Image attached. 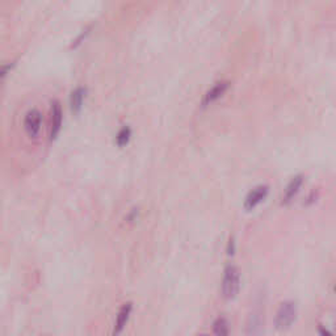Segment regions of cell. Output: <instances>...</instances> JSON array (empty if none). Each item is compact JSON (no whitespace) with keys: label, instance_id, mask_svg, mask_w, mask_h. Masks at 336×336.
<instances>
[{"label":"cell","instance_id":"1","mask_svg":"<svg viewBox=\"0 0 336 336\" xmlns=\"http://www.w3.org/2000/svg\"><path fill=\"white\" fill-rule=\"evenodd\" d=\"M240 290V272L237 267L229 265L225 269L223 281H222V294L226 299H234Z\"/></svg>","mask_w":336,"mask_h":336},{"label":"cell","instance_id":"2","mask_svg":"<svg viewBox=\"0 0 336 336\" xmlns=\"http://www.w3.org/2000/svg\"><path fill=\"white\" fill-rule=\"evenodd\" d=\"M298 307L297 303L293 301L283 302L276 313V328L277 330H288L297 319Z\"/></svg>","mask_w":336,"mask_h":336},{"label":"cell","instance_id":"3","mask_svg":"<svg viewBox=\"0 0 336 336\" xmlns=\"http://www.w3.org/2000/svg\"><path fill=\"white\" fill-rule=\"evenodd\" d=\"M41 126H42V115L37 109H32L25 115L24 119V128L26 134L31 138L38 137Z\"/></svg>","mask_w":336,"mask_h":336},{"label":"cell","instance_id":"4","mask_svg":"<svg viewBox=\"0 0 336 336\" xmlns=\"http://www.w3.org/2000/svg\"><path fill=\"white\" fill-rule=\"evenodd\" d=\"M268 193H269V188L267 185H259L255 189H252L248 193V196L246 197L244 201V209L247 212H251L259 204H262L265 199H267Z\"/></svg>","mask_w":336,"mask_h":336},{"label":"cell","instance_id":"5","mask_svg":"<svg viewBox=\"0 0 336 336\" xmlns=\"http://www.w3.org/2000/svg\"><path fill=\"white\" fill-rule=\"evenodd\" d=\"M62 106L58 101H54L51 105V129H50V139L53 141L58 137L61 128H62Z\"/></svg>","mask_w":336,"mask_h":336},{"label":"cell","instance_id":"6","mask_svg":"<svg viewBox=\"0 0 336 336\" xmlns=\"http://www.w3.org/2000/svg\"><path fill=\"white\" fill-rule=\"evenodd\" d=\"M230 87V83L229 81H219L212 88L210 91H208L205 95V99H204V106L210 105L212 103L217 101L218 99H221L225 95V92L229 90Z\"/></svg>","mask_w":336,"mask_h":336},{"label":"cell","instance_id":"7","mask_svg":"<svg viewBox=\"0 0 336 336\" xmlns=\"http://www.w3.org/2000/svg\"><path fill=\"white\" fill-rule=\"evenodd\" d=\"M302 184H303V176H302V175L294 176V178L290 180V183L288 184L287 189H285V193H284L283 204L290 203V201L297 196V193L301 189Z\"/></svg>","mask_w":336,"mask_h":336},{"label":"cell","instance_id":"8","mask_svg":"<svg viewBox=\"0 0 336 336\" xmlns=\"http://www.w3.org/2000/svg\"><path fill=\"white\" fill-rule=\"evenodd\" d=\"M87 96V90L84 87H79L75 91H72L71 96H70V106L74 113H79L83 108L84 100Z\"/></svg>","mask_w":336,"mask_h":336},{"label":"cell","instance_id":"9","mask_svg":"<svg viewBox=\"0 0 336 336\" xmlns=\"http://www.w3.org/2000/svg\"><path fill=\"white\" fill-rule=\"evenodd\" d=\"M131 309H133V305H131L130 302H128V303H125L121 307V310H120L119 315H117V321H116L115 331H113L116 335L121 332V331L124 330V327L126 326V323H128L129 317H130L131 314Z\"/></svg>","mask_w":336,"mask_h":336},{"label":"cell","instance_id":"10","mask_svg":"<svg viewBox=\"0 0 336 336\" xmlns=\"http://www.w3.org/2000/svg\"><path fill=\"white\" fill-rule=\"evenodd\" d=\"M213 332L218 336H226L230 333V326L225 318H218L213 324Z\"/></svg>","mask_w":336,"mask_h":336},{"label":"cell","instance_id":"11","mask_svg":"<svg viewBox=\"0 0 336 336\" xmlns=\"http://www.w3.org/2000/svg\"><path fill=\"white\" fill-rule=\"evenodd\" d=\"M131 137V130L129 126H124L121 130L119 131L117 134V137H116V142H117V146L119 147H124L129 144V141H130Z\"/></svg>","mask_w":336,"mask_h":336},{"label":"cell","instance_id":"12","mask_svg":"<svg viewBox=\"0 0 336 336\" xmlns=\"http://www.w3.org/2000/svg\"><path fill=\"white\" fill-rule=\"evenodd\" d=\"M13 65H4V66H0V80L6 76L7 74H8V71H10L11 69H12Z\"/></svg>","mask_w":336,"mask_h":336},{"label":"cell","instance_id":"13","mask_svg":"<svg viewBox=\"0 0 336 336\" xmlns=\"http://www.w3.org/2000/svg\"><path fill=\"white\" fill-rule=\"evenodd\" d=\"M234 251H235V242H234V239H230V243H229L228 254H229V255H234Z\"/></svg>","mask_w":336,"mask_h":336}]
</instances>
